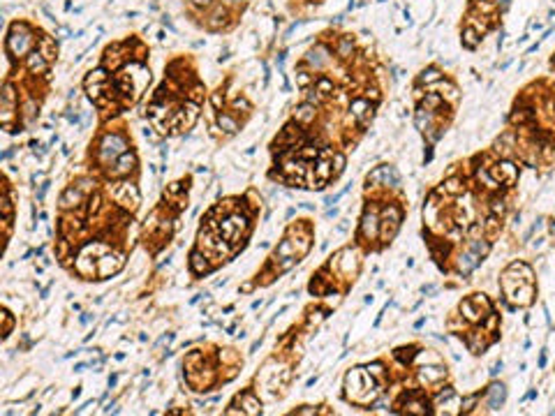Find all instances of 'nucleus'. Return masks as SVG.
<instances>
[{
	"mask_svg": "<svg viewBox=\"0 0 555 416\" xmlns=\"http://www.w3.org/2000/svg\"><path fill=\"white\" fill-rule=\"evenodd\" d=\"M10 331H12V315H10V310L5 307V331H3V335H10Z\"/></svg>",
	"mask_w": 555,
	"mask_h": 416,
	"instance_id": "nucleus-6",
	"label": "nucleus"
},
{
	"mask_svg": "<svg viewBox=\"0 0 555 416\" xmlns=\"http://www.w3.org/2000/svg\"><path fill=\"white\" fill-rule=\"evenodd\" d=\"M234 402H239V409L236 411H241V414H259L261 411V400L257 398V393H255V389L252 386H248V389H243L239 395L234 398Z\"/></svg>",
	"mask_w": 555,
	"mask_h": 416,
	"instance_id": "nucleus-4",
	"label": "nucleus"
},
{
	"mask_svg": "<svg viewBox=\"0 0 555 416\" xmlns=\"http://www.w3.org/2000/svg\"><path fill=\"white\" fill-rule=\"evenodd\" d=\"M148 46L139 35H127L125 39L111 42L100 56L95 70L83 79L88 99L98 107L102 121L118 118L139 102L151 83Z\"/></svg>",
	"mask_w": 555,
	"mask_h": 416,
	"instance_id": "nucleus-1",
	"label": "nucleus"
},
{
	"mask_svg": "<svg viewBox=\"0 0 555 416\" xmlns=\"http://www.w3.org/2000/svg\"><path fill=\"white\" fill-rule=\"evenodd\" d=\"M206 97V83L197 74V63L178 54L164 65L162 83L146 102V118L160 134H185L197 125Z\"/></svg>",
	"mask_w": 555,
	"mask_h": 416,
	"instance_id": "nucleus-2",
	"label": "nucleus"
},
{
	"mask_svg": "<svg viewBox=\"0 0 555 416\" xmlns=\"http://www.w3.org/2000/svg\"><path fill=\"white\" fill-rule=\"evenodd\" d=\"M502 402H504V386L502 384H493L488 389V405H490V409H497V407H502Z\"/></svg>",
	"mask_w": 555,
	"mask_h": 416,
	"instance_id": "nucleus-5",
	"label": "nucleus"
},
{
	"mask_svg": "<svg viewBox=\"0 0 555 416\" xmlns=\"http://www.w3.org/2000/svg\"><path fill=\"white\" fill-rule=\"evenodd\" d=\"M252 0H183V10L197 28L206 33H229L239 26Z\"/></svg>",
	"mask_w": 555,
	"mask_h": 416,
	"instance_id": "nucleus-3",
	"label": "nucleus"
}]
</instances>
